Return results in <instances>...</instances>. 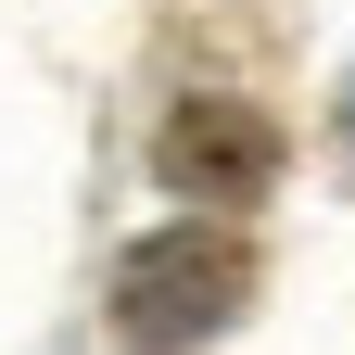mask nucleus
<instances>
[{"mask_svg": "<svg viewBox=\"0 0 355 355\" xmlns=\"http://www.w3.org/2000/svg\"><path fill=\"white\" fill-rule=\"evenodd\" d=\"M165 191H203V203H241L279 178V127H266L254 102H178L165 114Z\"/></svg>", "mask_w": 355, "mask_h": 355, "instance_id": "nucleus-2", "label": "nucleus"}, {"mask_svg": "<svg viewBox=\"0 0 355 355\" xmlns=\"http://www.w3.org/2000/svg\"><path fill=\"white\" fill-rule=\"evenodd\" d=\"M343 153H355V89H343Z\"/></svg>", "mask_w": 355, "mask_h": 355, "instance_id": "nucleus-3", "label": "nucleus"}, {"mask_svg": "<svg viewBox=\"0 0 355 355\" xmlns=\"http://www.w3.org/2000/svg\"><path fill=\"white\" fill-rule=\"evenodd\" d=\"M241 292H254V241L241 229H153L114 266V330L140 355H191V343H216L241 318Z\"/></svg>", "mask_w": 355, "mask_h": 355, "instance_id": "nucleus-1", "label": "nucleus"}]
</instances>
